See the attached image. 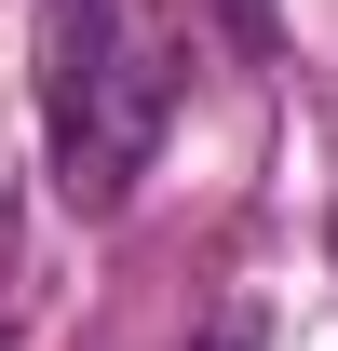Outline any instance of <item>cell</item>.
<instances>
[{"mask_svg": "<svg viewBox=\"0 0 338 351\" xmlns=\"http://www.w3.org/2000/svg\"><path fill=\"white\" fill-rule=\"evenodd\" d=\"M176 95H190V27L163 0H41V149L68 217L135 203V176L176 135Z\"/></svg>", "mask_w": 338, "mask_h": 351, "instance_id": "obj_1", "label": "cell"}, {"mask_svg": "<svg viewBox=\"0 0 338 351\" xmlns=\"http://www.w3.org/2000/svg\"><path fill=\"white\" fill-rule=\"evenodd\" d=\"M216 27H230V41L257 54V68H271V54H284V0H203Z\"/></svg>", "mask_w": 338, "mask_h": 351, "instance_id": "obj_2", "label": "cell"}, {"mask_svg": "<svg viewBox=\"0 0 338 351\" xmlns=\"http://www.w3.org/2000/svg\"><path fill=\"white\" fill-rule=\"evenodd\" d=\"M203 351H257V311H230V324H216V338Z\"/></svg>", "mask_w": 338, "mask_h": 351, "instance_id": "obj_3", "label": "cell"}, {"mask_svg": "<svg viewBox=\"0 0 338 351\" xmlns=\"http://www.w3.org/2000/svg\"><path fill=\"white\" fill-rule=\"evenodd\" d=\"M325 243H338V217H325Z\"/></svg>", "mask_w": 338, "mask_h": 351, "instance_id": "obj_4", "label": "cell"}]
</instances>
